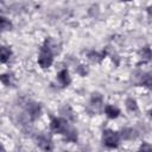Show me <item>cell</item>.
<instances>
[{"label": "cell", "instance_id": "6da1fadb", "mask_svg": "<svg viewBox=\"0 0 152 152\" xmlns=\"http://www.w3.org/2000/svg\"><path fill=\"white\" fill-rule=\"evenodd\" d=\"M52 63H53V51H52L51 39L46 38L38 55V64L42 69H48L52 65Z\"/></svg>", "mask_w": 152, "mask_h": 152}, {"label": "cell", "instance_id": "7a4b0ae2", "mask_svg": "<svg viewBox=\"0 0 152 152\" xmlns=\"http://www.w3.org/2000/svg\"><path fill=\"white\" fill-rule=\"evenodd\" d=\"M72 126L69 125L68 120L65 118H52L51 121H50V129L51 132L53 133H57V134H62V135H66V133L70 131Z\"/></svg>", "mask_w": 152, "mask_h": 152}, {"label": "cell", "instance_id": "3957f363", "mask_svg": "<svg viewBox=\"0 0 152 152\" xmlns=\"http://www.w3.org/2000/svg\"><path fill=\"white\" fill-rule=\"evenodd\" d=\"M120 134L113 129H104L102 132V142L108 148H116L120 145Z\"/></svg>", "mask_w": 152, "mask_h": 152}, {"label": "cell", "instance_id": "277c9868", "mask_svg": "<svg viewBox=\"0 0 152 152\" xmlns=\"http://www.w3.org/2000/svg\"><path fill=\"white\" fill-rule=\"evenodd\" d=\"M25 110H26V114H27L28 119L31 121H36L40 116L42 107H40L39 103H37L34 101H27L25 103Z\"/></svg>", "mask_w": 152, "mask_h": 152}, {"label": "cell", "instance_id": "5b68a950", "mask_svg": "<svg viewBox=\"0 0 152 152\" xmlns=\"http://www.w3.org/2000/svg\"><path fill=\"white\" fill-rule=\"evenodd\" d=\"M37 145L44 152H51L53 150V142H52V140L49 137L44 135V134H39L37 137Z\"/></svg>", "mask_w": 152, "mask_h": 152}, {"label": "cell", "instance_id": "8992f818", "mask_svg": "<svg viewBox=\"0 0 152 152\" xmlns=\"http://www.w3.org/2000/svg\"><path fill=\"white\" fill-rule=\"evenodd\" d=\"M139 57H140L139 64H141V63H142V64L150 63V62L152 61V49H151L148 45L141 48L140 51H139Z\"/></svg>", "mask_w": 152, "mask_h": 152}, {"label": "cell", "instance_id": "52a82bcc", "mask_svg": "<svg viewBox=\"0 0 152 152\" xmlns=\"http://www.w3.org/2000/svg\"><path fill=\"white\" fill-rule=\"evenodd\" d=\"M57 81L62 87H68L71 83V77L68 69H62L57 75Z\"/></svg>", "mask_w": 152, "mask_h": 152}, {"label": "cell", "instance_id": "ba28073f", "mask_svg": "<svg viewBox=\"0 0 152 152\" xmlns=\"http://www.w3.org/2000/svg\"><path fill=\"white\" fill-rule=\"evenodd\" d=\"M104 114L109 119H116L120 115V109L113 104H106L104 106Z\"/></svg>", "mask_w": 152, "mask_h": 152}, {"label": "cell", "instance_id": "9c48e42d", "mask_svg": "<svg viewBox=\"0 0 152 152\" xmlns=\"http://www.w3.org/2000/svg\"><path fill=\"white\" fill-rule=\"evenodd\" d=\"M140 84L144 86L145 88L152 89V71L144 72L140 77Z\"/></svg>", "mask_w": 152, "mask_h": 152}, {"label": "cell", "instance_id": "30bf717a", "mask_svg": "<svg viewBox=\"0 0 152 152\" xmlns=\"http://www.w3.org/2000/svg\"><path fill=\"white\" fill-rule=\"evenodd\" d=\"M106 56V51L103 50L102 52H99V51H89L88 52V58L91 61V62H95V63H100Z\"/></svg>", "mask_w": 152, "mask_h": 152}, {"label": "cell", "instance_id": "8fae6325", "mask_svg": "<svg viewBox=\"0 0 152 152\" xmlns=\"http://www.w3.org/2000/svg\"><path fill=\"white\" fill-rule=\"evenodd\" d=\"M120 137H121L122 139H125V140H133V139L137 138V133H135V131H134L133 128L127 127V128H124V129L121 131Z\"/></svg>", "mask_w": 152, "mask_h": 152}, {"label": "cell", "instance_id": "7c38bea8", "mask_svg": "<svg viewBox=\"0 0 152 152\" xmlns=\"http://www.w3.org/2000/svg\"><path fill=\"white\" fill-rule=\"evenodd\" d=\"M12 55H13V52L10 46H6V45L1 46V63H6L7 61H10Z\"/></svg>", "mask_w": 152, "mask_h": 152}, {"label": "cell", "instance_id": "4fadbf2b", "mask_svg": "<svg viewBox=\"0 0 152 152\" xmlns=\"http://www.w3.org/2000/svg\"><path fill=\"white\" fill-rule=\"evenodd\" d=\"M1 82H2V84L7 86V87H12L14 84V75L13 74H2Z\"/></svg>", "mask_w": 152, "mask_h": 152}, {"label": "cell", "instance_id": "5bb4252c", "mask_svg": "<svg viewBox=\"0 0 152 152\" xmlns=\"http://www.w3.org/2000/svg\"><path fill=\"white\" fill-rule=\"evenodd\" d=\"M126 108L128 112H137L138 110V103L133 97H128L126 99Z\"/></svg>", "mask_w": 152, "mask_h": 152}, {"label": "cell", "instance_id": "9a60e30c", "mask_svg": "<svg viewBox=\"0 0 152 152\" xmlns=\"http://www.w3.org/2000/svg\"><path fill=\"white\" fill-rule=\"evenodd\" d=\"M90 103H91V106H95V107L101 106V104H102V96H101V94H99V93H94V94L91 95Z\"/></svg>", "mask_w": 152, "mask_h": 152}, {"label": "cell", "instance_id": "2e32d148", "mask_svg": "<svg viewBox=\"0 0 152 152\" xmlns=\"http://www.w3.org/2000/svg\"><path fill=\"white\" fill-rule=\"evenodd\" d=\"M12 23L10 21V19H7L6 17H1V30L5 32V31H10L12 30Z\"/></svg>", "mask_w": 152, "mask_h": 152}, {"label": "cell", "instance_id": "e0dca14e", "mask_svg": "<svg viewBox=\"0 0 152 152\" xmlns=\"http://www.w3.org/2000/svg\"><path fill=\"white\" fill-rule=\"evenodd\" d=\"M139 152H152V145L150 142H142L139 147Z\"/></svg>", "mask_w": 152, "mask_h": 152}, {"label": "cell", "instance_id": "ac0fdd59", "mask_svg": "<svg viewBox=\"0 0 152 152\" xmlns=\"http://www.w3.org/2000/svg\"><path fill=\"white\" fill-rule=\"evenodd\" d=\"M146 12H147L148 18H151V19H152V5H150V6L146 8Z\"/></svg>", "mask_w": 152, "mask_h": 152}, {"label": "cell", "instance_id": "d6986e66", "mask_svg": "<svg viewBox=\"0 0 152 152\" xmlns=\"http://www.w3.org/2000/svg\"><path fill=\"white\" fill-rule=\"evenodd\" d=\"M148 116H150V119L152 120V109H150V112H148Z\"/></svg>", "mask_w": 152, "mask_h": 152}]
</instances>
